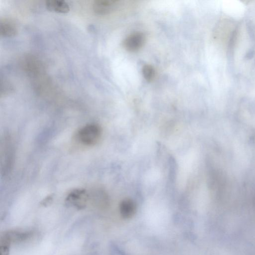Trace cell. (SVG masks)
Returning <instances> with one entry per match:
<instances>
[{
    "instance_id": "5",
    "label": "cell",
    "mask_w": 255,
    "mask_h": 255,
    "mask_svg": "<svg viewBox=\"0 0 255 255\" xmlns=\"http://www.w3.org/2000/svg\"><path fill=\"white\" fill-rule=\"evenodd\" d=\"M119 208L121 216L125 219L133 218L136 214L137 210L136 202L130 198L123 200L120 203Z\"/></svg>"
},
{
    "instance_id": "10",
    "label": "cell",
    "mask_w": 255,
    "mask_h": 255,
    "mask_svg": "<svg viewBox=\"0 0 255 255\" xmlns=\"http://www.w3.org/2000/svg\"><path fill=\"white\" fill-rule=\"evenodd\" d=\"M142 72L144 78L148 81H151L155 77V69L150 65H145L143 68Z\"/></svg>"
},
{
    "instance_id": "7",
    "label": "cell",
    "mask_w": 255,
    "mask_h": 255,
    "mask_svg": "<svg viewBox=\"0 0 255 255\" xmlns=\"http://www.w3.org/2000/svg\"><path fill=\"white\" fill-rule=\"evenodd\" d=\"M33 235L32 232L11 231L5 232L2 236L12 243H20L30 239Z\"/></svg>"
},
{
    "instance_id": "9",
    "label": "cell",
    "mask_w": 255,
    "mask_h": 255,
    "mask_svg": "<svg viewBox=\"0 0 255 255\" xmlns=\"http://www.w3.org/2000/svg\"><path fill=\"white\" fill-rule=\"evenodd\" d=\"M17 33L16 26L11 22L4 20L0 23V34L4 37H12L15 36Z\"/></svg>"
},
{
    "instance_id": "3",
    "label": "cell",
    "mask_w": 255,
    "mask_h": 255,
    "mask_svg": "<svg viewBox=\"0 0 255 255\" xmlns=\"http://www.w3.org/2000/svg\"><path fill=\"white\" fill-rule=\"evenodd\" d=\"M1 168L4 175L11 170L13 162V148L10 139L5 138L3 146L1 147Z\"/></svg>"
},
{
    "instance_id": "6",
    "label": "cell",
    "mask_w": 255,
    "mask_h": 255,
    "mask_svg": "<svg viewBox=\"0 0 255 255\" xmlns=\"http://www.w3.org/2000/svg\"><path fill=\"white\" fill-rule=\"evenodd\" d=\"M118 2L115 0H98L94 2L93 10L98 15H106L116 8Z\"/></svg>"
},
{
    "instance_id": "4",
    "label": "cell",
    "mask_w": 255,
    "mask_h": 255,
    "mask_svg": "<svg viewBox=\"0 0 255 255\" xmlns=\"http://www.w3.org/2000/svg\"><path fill=\"white\" fill-rule=\"evenodd\" d=\"M145 38L141 33H135L128 37L124 42L125 48L130 52H136L144 44Z\"/></svg>"
},
{
    "instance_id": "1",
    "label": "cell",
    "mask_w": 255,
    "mask_h": 255,
    "mask_svg": "<svg viewBox=\"0 0 255 255\" xmlns=\"http://www.w3.org/2000/svg\"><path fill=\"white\" fill-rule=\"evenodd\" d=\"M102 135V129L96 124H89L81 128L77 137L78 141L86 146L96 145L100 140Z\"/></svg>"
},
{
    "instance_id": "8",
    "label": "cell",
    "mask_w": 255,
    "mask_h": 255,
    "mask_svg": "<svg viewBox=\"0 0 255 255\" xmlns=\"http://www.w3.org/2000/svg\"><path fill=\"white\" fill-rule=\"evenodd\" d=\"M47 8L51 11L60 13H66L69 11L67 3L64 1L51 0L46 2Z\"/></svg>"
},
{
    "instance_id": "2",
    "label": "cell",
    "mask_w": 255,
    "mask_h": 255,
    "mask_svg": "<svg viewBox=\"0 0 255 255\" xmlns=\"http://www.w3.org/2000/svg\"><path fill=\"white\" fill-rule=\"evenodd\" d=\"M89 195L84 189H76L71 191L66 199L67 204L77 209H84L89 200Z\"/></svg>"
},
{
    "instance_id": "11",
    "label": "cell",
    "mask_w": 255,
    "mask_h": 255,
    "mask_svg": "<svg viewBox=\"0 0 255 255\" xmlns=\"http://www.w3.org/2000/svg\"><path fill=\"white\" fill-rule=\"evenodd\" d=\"M11 243L3 237H1V255H9Z\"/></svg>"
}]
</instances>
